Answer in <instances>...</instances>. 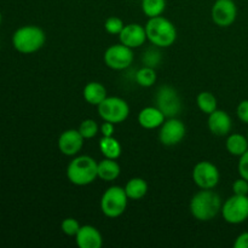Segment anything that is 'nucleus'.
I'll return each mask as SVG.
<instances>
[{
	"label": "nucleus",
	"instance_id": "nucleus-1",
	"mask_svg": "<svg viewBox=\"0 0 248 248\" xmlns=\"http://www.w3.org/2000/svg\"><path fill=\"white\" fill-rule=\"evenodd\" d=\"M222 199L212 189H201L191 198L190 212L200 222L212 220L222 211Z\"/></svg>",
	"mask_w": 248,
	"mask_h": 248
},
{
	"label": "nucleus",
	"instance_id": "nucleus-2",
	"mask_svg": "<svg viewBox=\"0 0 248 248\" xmlns=\"http://www.w3.org/2000/svg\"><path fill=\"white\" fill-rule=\"evenodd\" d=\"M67 177L74 186H89L98 178V162L89 155L74 157L67 167Z\"/></svg>",
	"mask_w": 248,
	"mask_h": 248
},
{
	"label": "nucleus",
	"instance_id": "nucleus-3",
	"mask_svg": "<svg viewBox=\"0 0 248 248\" xmlns=\"http://www.w3.org/2000/svg\"><path fill=\"white\" fill-rule=\"evenodd\" d=\"M46 41V34L38 26L19 27L12 34V46L23 55H31L40 50Z\"/></svg>",
	"mask_w": 248,
	"mask_h": 248
},
{
	"label": "nucleus",
	"instance_id": "nucleus-4",
	"mask_svg": "<svg viewBox=\"0 0 248 248\" xmlns=\"http://www.w3.org/2000/svg\"><path fill=\"white\" fill-rule=\"evenodd\" d=\"M147 38L157 47H170L177 39V29L170 19L162 16L152 17L145 24Z\"/></svg>",
	"mask_w": 248,
	"mask_h": 248
},
{
	"label": "nucleus",
	"instance_id": "nucleus-5",
	"mask_svg": "<svg viewBox=\"0 0 248 248\" xmlns=\"http://www.w3.org/2000/svg\"><path fill=\"white\" fill-rule=\"evenodd\" d=\"M128 196L125 188L113 186L107 189L101 198V211L106 217L118 218L126 211Z\"/></svg>",
	"mask_w": 248,
	"mask_h": 248
},
{
	"label": "nucleus",
	"instance_id": "nucleus-6",
	"mask_svg": "<svg viewBox=\"0 0 248 248\" xmlns=\"http://www.w3.org/2000/svg\"><path fill=\"white\" fill-rule=\"evenodd\" d=\"M97 108L102 120L115 125L124 123L130 115L128 103L120 97H107L97 106Z\"/></svg>",
	"mask_w": 248,
	"mask_h": 248
},
{
	"label": "nucleus",
	"instance_id": "nucleus-7",
	"mask_svg": "<svg viewBox=\"0 0 248 248\" xmlns=\"http://www.w3.org/2000/svg\"><path fill=\"white\" fill-rule=\"evenodd\" d=\"M155 102L157 108L164 113L166 118H176L182 111L183 107L178 91L170 85H162L157 89Z\"/></svg>",
	"mask_w": 248,
	"mask_h": 248
},
{
	"label": "nucleus",
	"instance_id": "nucleus-8",
	"mask_svg": "<svg viewBox=\"0 0 248 248\" xmlns=\"http://www.w3.org/2000/svg\"><path fill=\"white\" fill-rule=\"evenodd\" d=\"M222 216L229 224H241L248 219V195L230 196L222 206Z\"/></svg>",
	"mask_w": 248,
	"mask_h": 248
},
{
	"label": "nucleus",
	"instance_id": "nucleus-9",
	"mask_svg": "<svg viewBox=\"0 0 248 248\" xmlns=\"http://www.w3.org/2000/svg\"><path fill=\"white\" fill-rule=\"evenodd\" d=\"M133 51L124 44H115L109 46L104 52V63L107 67L114 70L127 69L133 62Z\"/></svg>",
	"mask_w": 248,
	"mask_h": 248
},
{
	"label": "nucleus",
	"instance_id": "nucleus-10",
	"mask_svg": "<svg viewBox=\"0 0 248 248\" xmlns=\"http://www.w3.org/2000/svg\"><path fill=\"white\" fill-rule=\"evenodd\" d=\"M220 173L216 165L210 161H200L193 170V181L200 189H213L219 183Z\"/></svg>",
	"mask_w": 248,
	"mask_h": 248
},
{
	"label": "nucleus",
	"instance_id": "nucleus-11",
	"mask_svg": "<svg viewBox=\"0 0 248 248\" xmlns=\"http://www.w3.org/2000/svg\"><path fill=\"white\" fill-rule=\"evenodd\" d=\"M186 136V125L177 118H169L160 126L159 140L167 147L177 145L183 140Z\"/></svg>",
	"mask_w": 248,
	"mask_h": 248
},
{
	"label": "nucleus",
	"instance_id": "nucleus-12",
	"mask_svg": "<svg viewBox=\"0 0 248 248\" xmlns=\"http://www.w3.org/2000/svg\"><path fill=\"white\" fill-rule=\"evenodd\" d=\"M212 19L218 27L227 28L235 22L237 7L234 0H216L212 6Z\"/></svg>",
	"mask_w": 248,
	"mask_h": 248
},
{
	"label": "nucleus",
	"instance_id": "nucleus-13",
	"mask_svg": "<svg viewBox=\"0 0 248 248\" xmlns=\"http://www.w3.org/2000/svg\"><path fill=\"white\" fill-rule=\"evenodd\" d=\"M85 138L82 137L79 130H65L61 133L58 138V149L63 155L67 156H75L82 149Z\"/></svg>",
	"mask_w": 248,
	"mask_h": 248
},
{
	"label": "nucleus",
	"instance_id": "nucleus-14",
	"mask_svg": "<svg viewBox=\"0 0 248 248\" xmlns=\"http://www.w3.org/2000/svg\"><path fill=\"white\" fill-rule=\"evenodd\" d=\"M120 43L131 48H137L144 45L147 40V33H145V27L140 26L138 23L126 24L121 33L119 34Z\"/></svg>",
	"mask_w": 248,
	"mask_h": 248
},
{
	"label": "nucleus",
	"instance_id": "nucleus-15",
	"mask_svg": "<svg viewBox=\"0 0 248 248\" xmlns=\"http://www.w3.org/2000/svg\"><path fill=\"white\" fill-rule=\"evenodd\" d=\"M75 241L80 248H101L103 245V237L93 225H82L75 235Z\"/></svg>",
	"mask_w": 248,
	"mask_h": 248
},
{
	"label": "nucleus",
	"instance_id": "nucleus-16",
	"mask_svg": "<svg viewBox=\"0 0 248 248\" xmlns=\"http://www.w3.org/2000/svg\"><path fill=\"white\" fill-rule=\"evenodd\" d=\"M207 125L213 135L223 137V136H227L230 133L232 127V121L227 111L217 109L208 115Z\"/></svg>",
	"mask_w": 248,
	"mask_h": 248
},
{
	"label": "nucleus",
	"instance_id": "nucleus-17",
	"mask_svg": "<svg viewBox=\"0 0 248 248\" xmlns=\"http://www.w3.org/2000/svg\"><path fill=\"white\" fill-rule=\"evenodd\" d=\"M166 116L157 107H145L138 114V123L145 130H154L164 124Z\"/></svg>",
	"mask_w": 248,
	"mask_h": 248
},
{
	"label": "nucleus",
	"instance_id": "nucleus-18",
	"mask_svg": "<svg viewBox=\"0 0 248 248\" xmlns=\"http://www.w3.org/2000/svg\"><path fill=\"white\" fill-rule=\"evenodd\" d=\"M82 94H84L85 101L91 104V106H98L102 101H104L108 97L106 86L97 81L89 82L84 87Z\"/></svg>",
	"mask_w": 248,
	"mask_h": 248
},
{
	"label": "nucleus",
	"instance_id": "nucleus-19",
	"mask_svg": "<svg viewBox=\"0 0 248 248\" xmlns=\"http://www.w3.org/2000/svg\"><path fill=\"white\" fill-rule=\"evenodd\" d=\"M120 165L114 159H107L104 157L102 161L98 162V178L104 182H113L120 176Z\"/></svg>",
	"mask_w": 248,
	"mask_h": 248
},
{
	"label": "nucleus",
	"instance_id": "nucleus-20",
	"mask_svg": "<svg viewBox=\"0 0 248 248\" xmlns=\"http://www.w3.org/2000/svg\"><path fill=\"white\" fill-rule=\"evenodd\" d=\"M99 150L107 159L116 160L120 157L123 148H121L120 142L113 136L111 137H104L103 136L99 140Z\"/></svg>",
	"mask_w": 248,
	"mask_h": 248
},
{
	"label": "nucleus",
	"instance_id": "nucleus-21",
	"mask_svg": "<svg viewBox=\"0 0 248 248\" xmlns=\"http://www.w3.org/2000/svg\"><path fill=\"white\" fill-rule=\"evenodd\" d=\"M125 191L130 200H140L148 193V183L143 178L135 177L126 183Z\"/></svg>",
	"mask_w": 248,
	"mask_h": 248
},
{
	"label": "nucleus",
	"instance_id": "nucleus-22",
	"mask_svg": "<svg viewBox=\"0 0 248 248\" xmlns=\"http://www.w3.org/2000/svg\"><path fill=\"white\" fill-rule=\"evenodd\" d=\"M225 147L229 154L240 157L248 150V138L240 133H232L228 137Z\"/></svg>",
	"mask_w": 248,
	"mask_h": 248
},
{
	"label": "nucleus",
	"instance_id": "nucleus-23",
	"mask_svg": "<svg viewBox=\"0 0 248 248\" xmlns=\"http://www.w3.org/2000/svg\"><path fill=\"white\" fill-rule=\"evenodd\" d=\"M196 104H198L199 109L207 115L217 110V98L211 92H200L196 97Z\"/></svg>",
	"mask_w": 248,
	"mask_h": 248
},
{
	"label": "nucleus",
	"instance_id": "nucleus-24",
	"mask_svg": "<svg viewBox=\"0 0 248 248\" xmlns=\"http://www.w3.org/2000/svg\"><path fill=\"white\" fill-rule=\"evenodd\" d=\"M166 9V0H142V10L148 18L161 16Z\"/></svg>",
	"mask_w": 248,
	"mask_h": 248
},
{
	"label": "nucleus",
	"instance_id": "nucleus-25",
	"mask_svg": "<svg viewBox=\"0 0 248 248\" xmlns=\"http://www.w3.org/2000/svg\"><path fill=\"white\" fill-rule=\"evenodd\" d=\"M136 82L142 87H150L156 81V72L154 68L143 67L136 72L135 75Z\"/></svg>",
	"mask_w": 248,
	"mask_h": 248
},
{
	"label": "nucleus",
	"instance_id": "nucleus-26",
	"mask_svg": "<svg viewBox=\"0 0 248 248\" xmlns=\"http://www.w3.org/2000/svg\"><path fill=\"white\" fill-rule=\"evenodd\" d=\"M159 48L160 47H157V46L153 45V47L147 48V50L143 52V56H142L143 65H145V67L154 68L155 69V68H156L157 65L161 63L162 56H161V52H160Z\"/></svg>",
	"mask_w": 248,
	"mask_h": 248
},
{
	"label": "nucleus",
	"instance_id": "nucleus-27",
	"mask_svg": "<svg viewBox=\"0 0 248 248\" xmlns=\"http://www.w3.org/2000/svg\"><path fill=\"white\" fill-rule=\"evenodd\" d=\"M78 130H79V132L81 133L85 140H91V138L96 137V135L98 133V125L92 119H86V120L80 124Z\"/></svg>",
	"mask_w": 248,
	"mask_h": 248
},
{
	"label": "nucleus",
	"instance_id": "nucleus-28",
	"mask_svg": "<svg viewBox=\"0 0 248 248\" xmlns=\"http://www.w3.org/2000/svg\"><path fill=\"white\" fill-rule=\"evenodd\" d=\"M124 27H125V24H124L123 19L119 18V17L116 16H111L109 17V18H107L106 23H104V28H106V31H108L109 34H113V35H115V34H120L121 31L124 29Z\"/></svg>",
	"mask_w": 248,
	"mask_h": 248
},
{
	"label": "nucleus",
	"instance_id": "nucleus-29",
	"mask_svg": "<svg viewBox=\"0 0 248 248\" xmlns=\"http://www.w3.org/2000/svg\"><path fill=\"white\" fill-rule=\"evenodd\" d=\"M80 227L81 225L79 224V222L75 218H65V219H63L62 224H61V229L68 236H75L79 232Z\"/></svg>",
	"mask_w": 248,
	"mask_h": 248
},
{
	"label": "nucleus",
	"instance_id": "nucleus-30",
	"mask_svg": "<svg viewBox=\"0 0 248 248\" xmlns=\"http://www.w3.org/2000/svg\"><path fill=\"white\" fill-rule=\"evenodd\" d=\"M232 191L236 195H248V181L245 178H239L232 183Z\"/></svg>",
	"mask_w": 248,
	"mask_h": 248
},
{
	"label": "nucleus",
	"instance_id": "nucleus-31",
	"mask_svg": "<svg viewBox=\"0 0 248 248\" xmlns=\"http://www.w3.org/2000/svg\"><path fill=\"white\" fill-rule=\"evenodd\" d=\"M237 170H239L240 177H242V178H245L246 181H248V150L244 155L240 156Z\"/></svg>",
	"mask_w": 248,
	"mask_h": 248
},
{
	"label": "nucleus",
	"instance_id": "nucleus-32",
	"mask_svg": "<svg viewBox=\"0 0 248 248\" xmlns=\"http://www.w3.org/2000/svg\"><path fill=\"white\" fill-rule=\"evenodd\" d=\"M237 118L244 124H248V99L241 101L236 108Z\"/></svg>",
	"mask_w": 248,
	"mask_h": 248
},
{
	"label": "nucleus",
	"instance_id": "nucleus-33",
	"mask_svg": "<svg viewBox=\"0 0 248 248\" xmlns=\"http://www.w3.org/2000/svg\"><path fill=\"white\" fill-rule=\"evenodd\" d=\"M235 248H248V232H242L236 237L234 242Z\"/></svg>",
	"mask_w": 248,
	"mask_h": 248
},
{
	"label": "nucleus",
	"instance_id": "nucleus-34",
	"mask_svg": "<svg viewBox=\"0 0 248 248\" xmlns=\"http://www.w3.org/2000/svg\"><path fill=\"white\" fill-rule=\"evenodd\" d=\"M114 126H115V124L104 121L101 126L102 136H104V137H111L114 135Z\"/></svg>",
	"mask_w": 248,
	"mask_h": 248
},
{
	"label": "nucleus",
	"instance_id": "nucleus-35",
	"mask_svg": "<svg viewBox=\"0 0 248 248\" xmlns=\"http://www.w3.org/2000/svg\"><path fill=\"white\" fill-rule=\"evenodd\" d=\"M1 21H2V15H1V11H0V24H1Z\"/></svg>",
	"mask_w": 248,
	"mask_h": 248
},
{
	"label": "nucleus",
	"instance_id": "nucleus-36",
	"mask_svg": "<svg viewBox=\"0 0 248 248\" xmlns=\"http://www.w3.org/2000/svg\"><path fill=\"white\" fill-rule=\"evenodd\" d=\"M247 138H248V133H247Z\"/></svg>",
	"mask_w": 248,
	"mask_h": 248
}]
</instances>
